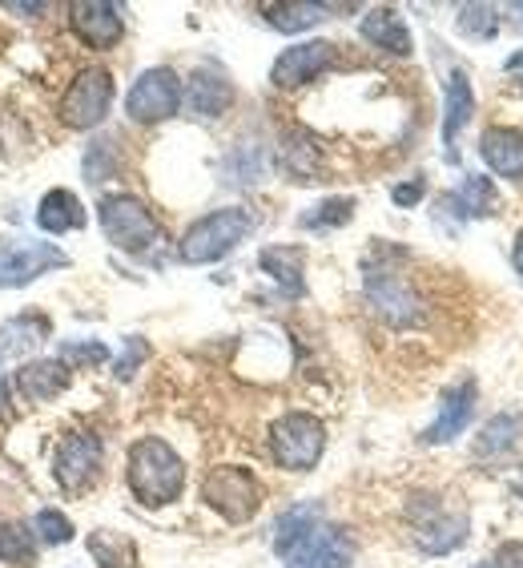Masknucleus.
<instances>
[{"label":"nucleus","instance_id":"1","mask_svg":"<svg viewBox=\"0 0 523 568\" xmlns=\"http://www.w3.org/2000/svg\"><path fill=\"white\" fill-rule=\"evenodd\" d=\"M125 480L145 508H165L186 493V464L162 436H142L125 456Z\"/></svg>","mask_w":523,"mask_h":568},{"label":"nucleus","instance_id":"2","mask_svg":"<svg viewBox=\"0 0 523 568\" xmlns=\"http://www.w3.org/2000/svg\"><path fill=\"white\" fill-rule=\"evenodd\" d=\"M254 230L250 210L242 206H226V210H214L206 219H197L194 226L182 234L177 242V258L186 266H209L226 258L238 242H246V234Z\"/></svg>","mask_w":523,"mask_h":568},{"label":"nucleus","instance_id":"3","mask_svg":"<svg viewBox=\"0 0 523 568\" xmlns=\"http://www.w3.org/2000/svg\"><path fill=\"white\" fill-rule=\"evenodd\" d=\"M407 520H411V540L427 557H448L468 540V513L451 508L443 496H414L407 504Z\"/></svg>","mask_w":523,"mask_h":568},{"label":"nucleus","instance_id":"4","mask_svg":"<svg viewBox=\"0 0 523 568\" xmlns=\"http://www.w3.org/2000/svg\"><path fill=\"white\" fill-rule=\"evenodd\" d=\"M98 219H101V230H105V239L125 254H150L153 246L165 239L157 219L150 214V206L133 194L101 197Z\"/></svg>","mask_w":523,"mask_h":568},{"label":"nucleus","instance_id":"5","mask_svg":"<svg viewBox=\"0 0 523 568\" xmlns=\"http://www.w3.org/2000/svg\"><path fill=\"white\" fill-rule=\"evenodd\" d=\"M327 452V427L310 412H286L270 424V456L286 471H310Z\"/></svg>","mask_w":523,"mask_h":568},{"label":"nucleus","instance_id":"6","mask_svg":"<svg viewBox=\"0 0 523 568\" xmlns=\"http://www.w3.org/2000/svg\"><path fill=\"white\" fill-rule=\"evenodd\" d=\"M202 500L229 520V525H246L254 520L262 508V484L250 468L242 464H222V468H209L206 480H202Z\"/></svg>","mask_w":523,"mask_h":568},{"label":"nucleus","instance_id":"7","mask_svg":"<svg viewBox=\"0 0 523 568\" xmlns=\"http://www.w3.org/2000/svg\"><path fill=\"white\" fill-rule=\"evenodd\" d=\"M101 459H105V448H101V436L85 432V427H73L65 436L57 439L53 448V480L65 496H81L89 493L101 476Z\"/></svg>","mask_w":523,"mask_h":568},{"label":"nucleus","instance_id":"8","mask_svg":"<svg viewBox=\"0 0 523 568\" xmlns=\"http://www.w3.org/2000/svg\"><path fill=\"white\" fill-rule=\"evenodd\" d=\"M182 101H186V89H182V77L174 69H145L133 89L125 93V113L133 121H142V125H157V121L174 118L182 110Z\"/></svg>","mask_w":523,"mask_h":568},{"label":"nucleus","instance_id":"9","mask_svg":"<svg viewBox=\"0 0 523 568\" xmlns=\"http://www.w3.org/2000/svg\"><path fill=\"white\" fill-rule=\"evenodd\" d=\"M113 105V73L110 69H81L73 77V85L65 89V98H61V121H65L69 130H93L105 121Z\"/></svg>","mask_w":523,"mask_h":568},{"label":"nucleus","instance_id":"10","mask_svg":"<svg viewBox=\"0 0 523 568\" xmlns=\"http://www.w3.org/2000/svg\"><path fill=\"white\" fill-rule=\"evenodd\" d=\"M367 298L375 315L387 318L391 327H414L423 318V298L414 295V286L394 266H367Z\"/></svg>","mask_w":523,"mask_h":568},{"label":"nucleus","instance_id":"11","mask_svg":"<svg viewBox=\"0 0 523 568\" xmlns=\"http://www.w3.org/2000/svg\"><path fill=\"white\" fill-rule=\"evenodd\" d=\"M69 254L53 242H9L0 246V291H21L49 271H65Z\"/></svg>","mask_w":523,"mask_h":568},{"label":"nucleus","instance_id":"12","mask_svg":"<svg viewBox=\"0 0 523 568\" xmlns=\"http://www.w3.org/2000/svg\"><path fill=\"white\" fill-rule=\"evenodd\" d=\"M475 399H480V383L475 379H459L451 383L448 392H443V399H439V416L431 427H423V444L427 448H439V444H451V439H459L463 432H468L471 416H475Z\"/></svg>","mask_w":523,"mask_h":568},{"label":"nucleus","instance_id":"13","mask_svg":"<svg viewBox=\"0 0 523 568\" xmlns=\"http://www.w3.org/2000/svg\"><path fill=\"white\" fill-rule=\"evenodd\" d=\"M283 560H286V568H350V560H355V540L347 536V528L318 525L315 532L306 536V540H298Z\"/></svg>","mask_w":523,"mask_h":568},{"label":"nucleus","instance_id":"14","mask_svg":"<svg viewBox=\"0 0 523 568\" xmlns=\"http://www.w3.org/2000/svg\"><path fill=\"white\" fill-rule=\"evenodd\" d=\"M330 65H335V44L330 41H298L278 53V61H274V69H270V81L278 89H298V85H306V81L322 77Z\"/></svg>","mask_w":523,"mask_h":568},{"label":"nucleus","instance_id":"15","mask_svg":"<svg viewBox=\"0 0 523 568\" xmlns=\"http://www.w3.org/2000/svg\"><path fill=\"white\" fill-rule=\"evenodd\" d=\"M69 24H73V33L89 44V49H113L125 33V21H121V9L110 4V0H76L73 9H69Z\"/></svg>","mask_w":523,"mask_h":568},{"label":"nucleus","instance_id":"16","mask_svg":"<svg viewBox=\"0 0 523 568\" xmlns=\"http://www.w3.org/2000/svg\"><path fill=\"white\" fill-rule=\"evenodd\" d=\"M73 367L65 359H29L17 372V395L24 404H53L57 395L69 392Z\"/></svg>","mask_w":523,"mask_h":568},{"label":"nucleus","instance_id":"17","mask_svg":"<svg viewBox=\"0 0 523 568\" xmlns=\"http://www.w3.org/2000/svg\"><path fill=\"white\" fill-rule=\"evenodd\" d=\"M471 113H475V93H471V81L463 69L448 77V101H443V158L451 165L459 162V138L471 125Z\"/></svg>","mask_w":523,"mask_h":568},{"label":"nucleus","instance_id":"18","mask_svg":"<svg viewBox=\"0 0 523 568\" xmlns=\"http://www.w3.org/2000/svg\"><path fill=\"white\" fill-rule=\"evenodd\" d=\"M480 158L495 178L507 182H523V130L512 125H491L480 138Z\"/></svg>","mask_w":523,"mask_h":568},{"label":"nucleus","instance_id":"19","mask_svg":"<svg viewBox=\"0 0 523 568\" xmlns=\"http://www.w3.org/2000/svg\"><path fill=\"white\" fill-rule=\"evenodd\" d=\"M359 33H362V41H371L375 49H382V53H391V57H411V49H414L403 12L391 9V4L367 9V17H362V24H359Z\"/></svg>","mask_w":523,"mask_h":568},{"label":"nucleus","instance_id":"20","mask_svg":"<svg viewBox=\"0 0 523 568\" xmlns=\"http://www.w3.org/2000/svg\"><path fill=\"white\" fill-rule=\"evenodd\" d=\"M186 105H189V113H197V118H222V113L234 105V85H229V77L214 65H202L186 81Z\"/></svg>","mask_w":523,"mask_h":568},{"label":"nucleus","instance_id":"21","mask_svg":"<svg viewBox=\"0 0 523 568\" xmlns=\"http://www.w3.org/2000/svg\"><path fill=\"white\" fill-rule=\"evenodd\" d=\"M49 318L44 315H17L12 323L0 327V367L24 351H33L41 339H49ZM0 404H4V372H0Z\"/></svg>","mask_w":523,"mask_h":568},{"label":"nucleus","instance_id":"22","mask_svg":"<svg viewBox=\"0 0 523 568\" xmlns=\"http://www.w3.org/2000/svg\"><path fill=\"white\" fill-rule=\"evenodd\" d=\"M85 222H89V214L73 190H49V194L41 197V206H37V226H41L44 234H69V230H81Z\"/></svg>","mask_w":523,"mask_h":568},{"label":"nucleus","instance_id":"23","mask_svg":"<svg viewBox=\"0 0 523 568\" xmlns=\"http://www.w3.org/2000/svg\"><path fill=\"white\" fill-rule=\"evenodd\" d=\"M258 263L274 283L283 286L286 295H302V271H306L302 246H266V251L258 254Z\"/></svg>","mask_w":523,"mask_h":568},{"label":"nucleus","instance_id":"24","mask_svg":"<svg viewBox=\"0 0 523 568\" xmlns=\"http://www.w3.org/2000/svg\"><path fill=\"white\" fill-rule=\"evenodd\" d=\"M318 525H322V508H318L315 500L286 508V513L278 516V525H274V552H278V557H286V552H290L298 540H306V536L315 532Z\"/></svg>","mask_w":523,"mask_h":568},{"label":"nucleus","instance_id":"25","mask_svg":"<svg viewBox=\"0 0 523 568\" xmlns=\"http://www.w3.org/2000/svg\"><path fill=\"white\" fill-rule=\"evenodd\" d=\"M520 432H523V419L515 416V412H500V416H491L488 424H483V432L475 436V448L471 452H475V459H500L515 448Z\"/></svg>","mask_w":523,"mask_h":568},{"label":"nucleus","instance_id":"26","mask_svg":"<svg viewBox=\"0 0 523 568\" xmlns=\"http://www.w3.org/2000/svg\"><path fill=\"white\" fill-rule=\"evenodd\" d=\"M85 548L101 568H137V545H133L125 532L98 528V532H89Z\"/></svg>","mask_w":523,"mask_h":568},{"label":"nucleus","instance_id":"27","mask_svg":"<svg viewBox=\"0 0 523 568\" xmlns=\"http://www.w3.org/2000/svg\"><path fill=\"white\" fill-rule=\"evenodd\" d=\"M37 532L33 525L21 520H0V565L12 568H33L37 565Z\"/></svg>","mask_w":523,"mask_h":568},{"label":"nucleus","instance_id":"28","mask_svg":"<svg viewBox=\"0 0 523 568\" xmlns=\"http://www.w3.org/2000/svg\"><path fill=\"white\" fill-rule=\"evenodd\" d=\"M330 4H315V0H286V4H266V21L278 33H302L315 29L318 21H327Z\"/></svg>","mask_w":523,"mask_h":568},{"label":"nucleus","instance_id":"29","mask_svg":"<svg viewBox=\"0 0 523 568\" xmlns=\"http://www.w3.org/2000/svg\"><path fill=\"white\" fill-rule=\"evenodd\" d=\"M443 206L455 210L459 219H483V214H491V206H495V190H491L488 178H468L455 194H448L439 202V210Z\"/></svg>","mask_w":523,"mask_h":568},{"label":"nucleus","instance_id":"30","mask_svg":"<svg viewBox=\"0 0 523 568\" xmlns=\"http://www.w3.org/2000/svg\"><path fill=\"white\" fill-rule=\"evenodd\" d=\"M283 170L295 182H315L318 174V142L310 133H286L283 138Z\"/></svg>","mask_w":523,"mask_h":568},{"label":"nucleus","instance_id":"31","mask_svg":"<svg viewBox=\"0 0 523 568\" xmlns=\"http://www.w3.org/2000/svg\"><path fill=\"white\" fill-rule=\"evenodd\" d=\"M355 219V197H327V202H318L315 210H306L298 226L302 230H335V226H347Z\"/></svg>","mask_w":523,"mask_h":568},{"label":"nucleus","instance_id":"32","mask_svg":"<svg viewBox=\"0 0 523 568\" xmlns=\"http://www.w3.org/2000/svg\"><path fill=\"white\" fill-rule=\"evenodd\" d=\"M33 532H37V540H41L44 548H61V545H69L76 536V528H73V520H69L65 513H57V508H41V513L33 516Z\"/></svg>","mask_w":523,"mask_h":568},{"label":"nucleus","instance_id":"33","mask_svg":"<svg viewBox=\"0 0 523 568\" xmlns=\"http://www.w3.org/2000/svg\"><path fill=\"white\" fill-rule=\"evenodd\" d=\"M459 33L475 37V41H491L500 33V17H495L491 4H463L459 9Z\"/></svg>","mask_w":523,"mask_h":568},{"label":"nucleus","instance_id":"34","mask_svg":"<svg viewBox=\"0 0 523 568\" xmlns=\"http://www.w3.org/2000/svg\"><path fill=\"white\" fill-rule=\"evenodd\" d=\"M57 359H65L76 372H81V367H101V363H110V347L98 339H76V343H65Z\"/></svg>","mask_w":523,"mask_h":568},{"label":"nucleus","instance_id":"35","mask_svg":"<svg viewBox=\"0 0 523 568\" xmlns=\"http://www.w3.org/2000/svg\"><path fill=\"white\" fill-rule=\"evenodd\" d=\"M110 174H117V150L110 138H101L85 153V182H105Z\"/></svg>","mask_w":523,"mask_h":568},{"label":"nucleus","instance_id":"36","mask_svg":"<svg viewBox=\"0 0 523 568\" xmlns=\"http://www.w3.org/2000/svg\"><path fill=\"white\" fill-rule=\"evenodd\" d=\"M145 359H150V343L137 339V335H130V339H125V351H121V359L113 363V375H117L121 383L133 379V375H137V367H142Z\"/></svg>","mask_w":523,"mask_h":568},{"label":"nucleus","instance_id":"37","mask_svg":"<svg viewBox=\"0 0 523 568\" xmlns=\"http://www.w3.org/2000/svg\"><path fill=\"white\" fill-rule=\"evenodd\" d=\"M423 194H427V182H423V178H414V182H403V186L391 190V197L399 202V206H414V202H419Z\"/></svg>","mask_w":523,"mask_h":568},{"label":"nucleus","instance_id":"38","mask_svg":"<svg viewBox=\"0 0 523 568\" xmlns=\"http://www.w3.org/2000/svg\"><path fill=\"white\" fill-rule=\"evenodd\" d=\"M500 568H523V545L520 540H512V545L500 548V560H495Z\"/></svg>","mask_w":523,"mask_h":568},{"label":"nucleus","instance_id":"39","mask_svg":"<svg viewBox=\"0 0 523 568\" xmlns=\"http://www.w3.org/2000/svg\"><path fill=\"white\" fill-rule=\"evenodd\" d=\"M512 266H515V274H520V283H523V234L515 239V246H512Z\"/></svg>","mask_w":523,"mask_h":568},{"label":"nucleus","instance_id":"40","mask_svg":"<svg viewBox=\"0 0 523 568\" xmlns=\"http://www.w3.org/2000/svg\"><path fill=\"white\" fill-rule=\"evenodd\" d=\"M4 9H9V12H24V17H33V12H44V4H21V0H17V4H4Z\"/></svg>","mask_w":523,"mask_h":568},{"label":"nucleus","instance_id":"41","mask_svg":"<svg viewBox=\"0 0 523 568\" xmlns=\"http://www.w3.org/2000/svg\"><path fill=\"white\" fill-rule=\"evenodd\" d=\"M507 69H523V53H515V57H507Z\"/></svg>","mask_w":523,"mask_h":568},{"label":"nucleus","instance_id":"42","mask_svg":"<svg viewBox=\"0 0 523 568\" xmlns=\"http://www.w3.org/2000/svg\"><path fill=\"white\" fill-rule=\"evenodd\" d=\"M507 12H523V4H512V9H507ZM520 21H523V17H520Z\"/></svg>","mask_w":523,"mask_h":568},{"label":"nucleus","instance_id":"43","mask_svg":"<svg viewBox=\"0 0 523 568\" xmlns=\"http://www.w3.org/2000/svg\"><path fill=\"white\" fill-rule=\"evenodd\" d=\"M475 568H500V565H495V560H491V565H475Z\"/></svg>","mask_w":523,"mask_h":568},{"label":"nucleus","instance_id":"44","mask_svg":"<svg viewBox=\"0 0 523 568\" xmlns=\"http://www.w3.org/2000/svg\"><path fill=\"white\" fill-rule=\"evenodd\" d=\"M515 493H520V496H523V480H520V484H515Z\"/></svg>","mask_w":523,"mask_h":568},{"label":"nucleus","instance_id":"45","mask_svg":"<svg viewBox=\"0 0 523 568\" xmlns=\"http://www.w3.org/2000/svg\"><path fill=\"white\" fill-rule=\"evenodd\" d=\"M520 89H523V81H520Z\"/></svg>","mask_w":523,"mask_h":568}]
</instances>
